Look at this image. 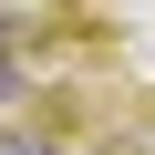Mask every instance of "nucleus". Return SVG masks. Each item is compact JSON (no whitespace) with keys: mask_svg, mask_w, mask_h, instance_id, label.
Here are the masks:
<instances>
[{"mask_svg":"<svg viewBox=\"0 0 155 155\" xmlns=\"http://www.w3.org/2000/svg\"><path fill=\"white\" fill-rule=\"evenodd\" d=\"M21 11H31V0H0V21H21Z\"/></svg>","mask_w":155,"mask_h":155,"instance_id":"nucleus-2","label":"nucleus"},{"mask_svg":"<svg viewBox=\"0 0 155 155\" xmlns=\"http://www.w3.org/2000/svg\"><path fill=\"white\" fill-rule=\"evenodd\" d=\"M0 155H52V145H41V124H0Z\"/></svg>","mask_w":155,"mask_h":155,"instance_id":"nucleus-1","label":"nucleus"},{"mask_svg":"<svg viewBox=\"0 0 155 155\" xmlns=\"http://www.w3.org/2000/svg\"><path fill=\"white\" fill-rule=\"evenodd\" d=\"M0 72H11V21H0Z\"/></svg>","mask_w":155,"mask_h":155,"instance_id":"nucleus-3","label":"nucleus"}]
</instances>
